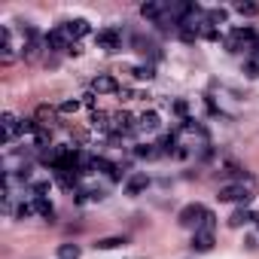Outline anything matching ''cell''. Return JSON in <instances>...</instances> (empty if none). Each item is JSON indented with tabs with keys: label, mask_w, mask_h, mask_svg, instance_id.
Masks as SVG:
<instances>
[{
	"label": "cell",
	"mask_w": 259,
	"mask_h": 259,
	"mask_svg": "<svg viewBox=\"0 0 259 259\" xmlns=\"http://www.w3.org/2000/svg\"><path fill=\"white\" fill-rule=\"evenodd\" d=\"M253 195H256V180H253L250 174L238 177L235 183H229V186H223V189L217 192L220 201H235V204H241V207H247V204L253 201Z\"/></svg>",
	"instance_id": "obj_1"
},
{
	"label": "cell",
	"mask_w": 259,
	"mask_h": 259,
	"mask_svg": "<svg viewBox=\"0 0 259 259\" xmlns=\"http://www.w3.org/2000/svg\"><path fill=\"white\" fill-rule=\"evenodd\" d=\"M213 229H217V217L207 210L204 220H201V226L192 232V244H189V247H192L195 253H207V250L213 247Z\"/></svg>",
	"instance_id": "obj_2"
},
{
	"label": "cell",
	"mask_w": 259,
	"mask_h": 259,
	"mask_svg": "<svg viewBox=\"0 0 259 259\" xmlns=\"http://www.w3.org/2000/svg\"><path fill=\"white\" fill-rule=\"evenodd\" d=\"M204 213H207V207L204 204H186L180 213H177V223L183 226V229H198L201 226V220H204Z\"/></svg>",
	"instance_id": "obj_3"
},
{
	"label": "cell",
	"mask_w": 259,
	"mask_h": 259,
	"mask_svg": "<svg viewBox=\"0 0 259 259\" xmlns=\"http://www.w3.org/2000/svg\"><path fill=\"white\" fill-rule=\"evenodd\" d=\"M250 43H256L253 28H235V31L226 37V49H229V52H241V49H247Z\"/></svg>",
	"instance_id": "obj_4"
},
{
	"label": "cell",
	"mask_w": 259,
	"mask_h": 259,
	"mask_svg": "<svg viewBox=\"0 0 259 259\" xmlns=\"http://www.w3.org/2000/svg\"><path fill=\"white\" fill-rule=\"evenodd\" d=\"M46 46L49 49H55V52H67L70 46H73V37L67 34V28L61 25V28H55V31H49L46 34Z\"/></svg>",
	"instance_id": "obj_5"
},
{
	"label": "cell",
	"mask_w": 259,
	"mask_h": 259,
	"mask_svg": "<svg viewBox=\"0 0 259 259\" xmlns=\"http://www.w3.org/2000/svg\"><path fill=\"white\" fill-rule=\"evenodd\" d=\"M95 43H98V49H104V52H116V49L122 46V34H119L116 28H104V31H98Z\"/></svg>",
	"instance_id": "obj_6"
},
{
	"label": "cell",
	"mask_w": 259,
	"mask_h": 259,
	"mask_svg": "<svg viewBox=\"0 0 259 259\" xmlns=\"http://www.w3.org/2000/svg\"><path fill=\"white\" fill-rule=\"evenodd\" d=\"M135 128H138V125H135L132 113H125V110H122V113H116L113 122H110V135H132Z\"/></svg>",
	"instance_id": "obj_7"
},
{
	"label": "cell",
	"mask_w": 259,
	"mask_h": 259,
	"mask_svg": "<svg viewBox=\"0 0 259 259\" xmlns=\"http://www.w3.org/2000/svg\"><path fill=\"white\" fill-rule=\"evenodd\" d=\"M92 92H95V95H113V92H119V82H116V76L101 73V76L92 79Z\"/></svg>",
	"instance_id": "obj_8"
},
{
	"label": "cell",
	"mask_w": 259,
	"mask_h": 259,
	"mask_svg": "<svg viewBox=\"0 0 259 259\" xmlns=\"http://www.w3.org/2000/svg\"><path fill=\"white\" fill-rule=\"evenodd\" d=\"M0 125H4V141H7V144H13L16 135H22V132H19L22 119H16L13 113H4V116H0Z\"/></svg>",
	"instance_id": "obj_9"
},
{
	"label": "cell",
	"mask_w": 259,
	"mask_h": 259,
	"mask_svg": "<svg viewBox=\"0 0 259 259\" xmlns=\"http://www.w3.org/2000/svg\"><path fill=\"white\" fill-rule=\"evenodd\" d=\"M147 186H150V177H147L144 171H138V174H132V177H128V183H125V192H128V195H141Z\"/></svg>",
	"instance_id": "obj_10"
},
{
	"label": "cell",
	"mask_w": 259,
	"mask_h": 259,
	"mask_svg": "<svg viewBox=\"0 0 259 259\" xmlns=\"http://www.w3.org/2000/svg\"><path fill=\"white\" fill-rule=\"evenodd\" d=\"M168 7H171V4H162V0H153V4H144V7H141V16H144V19H153V22H159V19L168 13Z\"/></svg>",
	"instance_id": "obj_11"
},
{
	"label": "cell",
	"mask_w": 259,
	"mask_h": 259,
	"mask_svg": "<svg viewBox=\"0 0 259 259\" xmlns=\"http://www.w3.org/2000/svg\"><path fill=\"white\" fill-rule=\"evenodd\" d=\"M25 40H28V43H25V58L34 61L37 52H40V34H37L34 28H25Z\"/></svg>",
	"instance_id": "obj_12"
},
{
	"label": "cell",
	"mask_w": 259,
	"mask_h": 259,
	"mask_svg": "<svg viewBox=\"0 0 259 259\" xmlns=\"http://www.w3.org/2000/svg\"><path fill=\"white\" fill-rule=\"evenodd\" d=\"M253 220H256V213H253V210L238 207V210H232V217H229L226 223H229V229H241V226H247V223H253Z\"/></svg>",
	"instance_id": "obj_13"
},
{
	"label": "cell",
	"mask_w": 259,
	"mask_h": 259,
	"mask_svg": "<svg viewBox=\"0 0 259 259\" xmlns=\"http://www.w3.org/2000/svg\"><path fill=\"white\" fill-rule=\"evenodd\" d=\"M55 180H58V186H64L67 192L79 189V171H55Z\"/></svg>",
	"instance_id": "obj_14"
},
{
	"label": "cell",
	"mask_w": 259,
	"mask_h": 259,
	"mask_svg": "<svg viewBox=\"0 0 259 259\" xmlns=\"http://www.w3.org/2000/svg\"><path fill=\"white\" fill-rule=\"evenodd\" d=\"M156 128H159V113L156 110H147L138 119V132H156Z\"/></svg>",
	"instance_id": "obj_15"
},
{
	"label": "cell",
	"mask_w": 259,
	"mask_h": 259,
	"mask_svg": "<svg viewBox=\"0 0 259 259\" xmlns=\"http://www.w3.org/2000/svg\"><path fill=\"white\" fill-rule=\"evenodd\" d=\"M64 28H67V34H70L73 40H79V37H85V34L92 31L85 19H73V22H64Z\"/></svg>",
	"instance_id": "obj_16"
},
{
	"label": "cell",
	"mask_w": 259,
	"mask_h": 259,
	"mask_svg": "<svg viewBox=\"0 0 259 259\" xmlns=\"http://www.w3.org/2000/svg\"><path fill=\"white\" fill-rule=\"evenodd\" d=\"M34 119H37L40 128H52V125H55V110L43 104V107H37V116H34Z\"/></svg>",
	"instance_id": "obj_17"
},
{
	"label": "cell",
	"mask_w": 259,
	"mask_h": 259,
	"mask_svg": "<svg viewBox=\"0 0 259 259\" xmlns=\"http://www.w3.org/2000/svg\"><path fill=\"white\" fill-rule=\"evenodd\" d=\"M34 210H37L40 217H46V220H52V217H55V207H52V201H49V198H34Z\"/></svg>",
	"instance_id": "obj_18"
},
{
	"label": "cell",
	"mask_w": 259,
	"mask_h": 259,
	"mask_svg": "<svg viewBox=\"0 0 259 259\" xmlns=\"http://www.w3.org/2000/svg\"><path fill=\"white\" fill-rule=\"evenodd\" d=\"M122 244H125L122 235H110V238H101L95 247H98V250H116V247H122Z\"/></svg>",
	"instance_id": "obj_19"
},
{
	"label": "cell",
	"mask_w": 259,
	"mask_h": 259,
	"mask_svg": "<svg viewBox=\"0 0 259 259\" xmlns=\"http://www.w3.org/2000/svg\"><path fill=\"white\" fill-rule=\"evenodd\" d=\"M79 244H61L58 247V259H79Z\"/></svg>",
	"instance_id": "obj_20"
},
{
	"label": "cell",
	"mask_w": 259,
	"mask_h": 259,
	"mask_svg": "<svg viewBox=\"0 0 259 259\" xmlns=\"http://www.w3.org/2000/svg\"><path fill=\"white\" fill-rule=\"evenodd\" d=\"M226 16H229L226 10H207V13H204V22L217 28V25H223V22H226Z\"/></svg>",
	"instance_id": "obj_21"
},
{
	"label": "cell",
	"mask_w": 259,
	"mask_h": 259,
	"mask_svg": "<svg viewBox=\"0 0 259 259\" xmlns=\"http://www.w3.org/2000/svg\"><path fill=\"white\" fill-rule=\"evenodd\" d=\"M135 156H138V159H156V156H162V153L156 150V144H144V147L135 150Z\"/></svg>",
	"instance_id": "obj_22"
},
{
	"label": "cell",
	"mask_w": 259,
	"mask_h": 259,
	"mask_svg": "<svg viewBox=\"0 0 259 259\" xmlns=\"http://www.w3.org/2000/svg\"><path fill=\"white\" fill-rule=\"evenodd\" d=\"M132 73H135L138 79H153V76H156V70H153V64H138V67H135Z\"/></svg>",
	"instance_id": "obj_23"
},
{
	"label": "cell",
	"mask_w": 259,
	"mask_h": 259,
	"mask_svg": "<svg viewBox=\"0 0 259 259\" xmlns=\"http://www.w3.org/2000/svg\"><path fill=\"white\" fill-rule=\"evenodd\" d=\"M82 107V101H76V98H70V101H64L61 107H58V113H64V116H73L76 110Z\"/></svg>",
	"instance_id": "obj_24"
},
{
	"label": "cell",
	"mask_w": 259,
	"mask_h": 259,
	"mask_svg": "<svg viewBox=\"0 0 259 259\" xmlns=\"http://www.w3.org/2000/svg\"><path fill=\"white\" fill-rule=\"evenodd\" d=\"M49 180H37L34 186H31V192H34V198H46V192H49Z\"/></svg>",
	"instance_id": "obj_25"
},
{
	"label": "cell",
	"mask_w": 259,
	"mask_h": 259,
	"mask_svg": "<svg viewBox=\"0 0 259 259\" xmlns=\"http://www.w3.org/2000/svg\"><path fill=\"white\" fill-rule=\"evenodd\" d=\"M235 13H241V16H256L259 7H256V4H244V0H241V4H235Z\"/></svg>",
	"instance_id": "obj_26"
},
{
	"label": "cell",
	"mask_w": 259,
	"mask_h": 259,
	"mask_svg": "<svg viewBox=\"0 0 259 259\" xmlns=\"http://www.w3.org/2000/svg\"><path fill=\"white\" fill-rule=\"evenodd\" d=\"M244 73H247L250 79H256V76H259V58H253V61H247V64H244Z\"/></svg>",
	"instance_id": "obj_27"
},
{
	"label": "cell",
	"mask_w": 259,
	"mask_h": 259,
	"mask_svg": "<svg viewBox=\"0 0 259 259\" xmlns=\"http://www.w3.org/2000/svg\"><path fill=\"white\" fill-rule=\"evenodd\" d=\"M31 213H37V210H34V204H22V207L16 210V217H19V220H25V217H31Z\"/></svg>",
	"instance_id": "obj_28"
},
{
	"label": "cell",
	"mask_w": 259,
	"mask_h": 259,
	"mask_svg": "<svg viewBox=\"0 0 259 259\" xmlns=\"http://www.w3.org/2000/svg\"><path fill=\"white\" fill-rule=\"evenodd\" d=\"M82 104H85V107H92V110H95V92H89V95H82Z\"/></svg>",
	"instance_id": "obj_29"
},
{
	"label": "cell",
	"mask_w": 259,
	"mask_h": 259,
	"mask_svg": "<svg viewBox=\"0 0 259 259\" xmlns=\"http://www.w3.org/2000/svg\"><path fill=\"white\" fill-rule=\"evenodd\" d=\"M174 110H177V113L186 119V101H177V104H174Z\"/></svg>",
	"instance_id": "obj_30"
},
{
	"label": "cell",
	"mask_w": 259,
	"mask_h": 259,
	"mask_svg": "<svg viewBox=\"0 0 259 259\" xmlns=\"http://www.w3.org/2000/svg\"><path fill=\"white\" fill-rule=\"evenodd\" d=\"M253 49H256V58H259V43H253Z\"/></svg>",
	"instance_id": "obj_31"
}]
</instances>
